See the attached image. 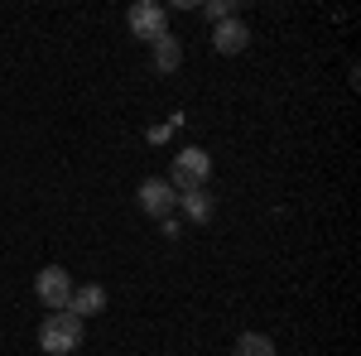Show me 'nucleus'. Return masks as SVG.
Masks as SVG:
<instances>
[{"mask_svg": "<svg viewBox=\"0 0 361 356\" xmlns=\"http://www.w3.org/2000/svg\"><path fill=\"white\" fill-rule=\"evenodd\" d=\"M39 347L49 356H68V352H78L82 347V318L78 313H49L44 318V328H39Z\"/></svg>", "mask_w": 361, "mask_h": 356, "instance_id": "f257e3e1", "label": "nucleus"}, {"mask_svg": "<svg viewBox=\"0 0 361 356\" xmlns=\"http://www.w3.org/2000/svg\"><path fill=\"white\" fill-rule=\"evenodd\" d=\"M207 173H212V159H207V149H178L173 154V178H169V188L173 192H197L207 183Z\"/></svg>", "mask_w": 361, "mask_h": 356, "instance_id": "f03ea898", "label": "nucleus"}, {"mask_svg": "<svg viewBox=\"0 0 361 356\" xmlns=\"http://www.w3.org/2000/svg\"><path fill=\"white\" fill-rule=\"evenodd\" d=\"M34 294H39V303H44V308L63 313V308H68V299H73V279H68V270H63V265H49V270H39V279H34Z\"/></svg>", "mask_w": 361, "mask_h": 356, "instance_id": "7ed1b4c3", "label": "nucleus"}, {"mask_svg": "<svg viewBox=\"0 0 361 356\" xmlns=\"http://www.w3.org/2000/svg\"><path fill=\"white\" fill-rule=\"evenodd\" d=\"M126 25H130V34H135V39L154 44L159 34H169V15H164V5H149V0H140V5H130Z\"/></svg>", "mask_w": 361, "mask_h": 356, "instance_id": "20e7f679", "label": "nucleus"}, {"mask_svg": "<svg viewBox=\"0 0 361 356\" xmlns=\"http://www.w3.org/2000/svg\"><path fill=\"white\" fill-rule=\"evenodd\" d=\"M173 207H178V192L169 188V178H145V183H140V212L164 221Z\"/></svg>", "mask_w": 361, "mask_h": 356, "instance_id": "39448f33", "label": "nucleus"}, {"mask_svg": "<svg viewBox=\"0 0 361 356\" xmlns=\"http://www.w3.org/2000/svg\"><path fill=\"white\" fill-rule=\"evenodd\" d=\"M250 44V25H241V20H236V15H231V20H222V25L212 29V49H217V54H241V49H246Z\"/></svg>", "mask_w": 361, "mask_h": 356, "instance_id": "423d86ee", "label": "nucleus"}, {"mask_svg": "<svg viewBox=\"0 0 361 356\" xmlns=\"http://www.w3.org/2000/svg\"><path fill=\"white\" fill-rule=\"evenodd\" d=\"M106 308V289L102 284H82V289H73V299H68V313H78V318H92V313H102Z\"/></svg>", "mask_w": 361, "mask_h": 356, "instance_id": "0eeeda50", "label": "nucleus"}, {"mask_svg": "<svg viewBox=\"0 0 361 356\" xmlns=\"http://www.w3.org/2000/svg\"><path fill=\"white\" fill-rule=\"evenodd\" d=\"M149 49H154V73H173L183 63V39H173V34H159Z\"/></svg>", "mask_w": 361, "mask_h": 356, "instance_id": "6e6552de", "label": "nucleus"}, {"mask_svg": "<svg viewBox=\"0 0 361 356\" xmlns=\"http://www.w3.org/2000/svg\"><path fill=\"white\" fill-rule=\"evenodd\" d=\"M178 202H183V212H188V221H212V192L197 188V192H178Z\"/></svg>", "mask_w": 361, "mask_h": 356, "instance_id": "1a4fd4ad", "label": "nucleus"}, {"mask_svg": "<svg viewBox=\"0 0 361 356\" xmlns=\"http://www.w3.org/2000/svg\"><path fill=\"white\" fill-rule=\"evenodd\" d=\"M236 356H275V342L265 332H241L236 337Z\"/></svg>", "mask_w": 361, "mask_h": 356, "instance_id": "9d476101", "label": "nucleus"}, {"mask_svg": "<svg viewBox=\"0 0 361 356\" xmlns=\"http://www.w3.org/2000/svg\"><path fill=\"white\" fill-rule=\"evenodd\" d=\"M202 15H207L212 25H222V20H231V0H207V5H202Z\"/></svg>", "mask_w": 361, "mask_h": 356, "instance_id": "9b49d317", "label": "nucleus"}]
</instances>
